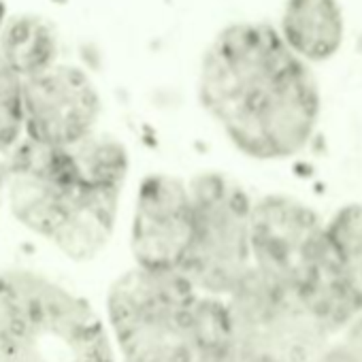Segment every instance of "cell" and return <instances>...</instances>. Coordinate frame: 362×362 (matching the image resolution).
I'll use <instances>...</instances> for the list:
<instances>
[{"instance_id": "7c38bea8", "label": "cell", "mask_w": 362, "mask_h": 362, "mask_svg": "<svg viewBox=\"0 0 362 362\" xmlns=\"http://www.w3.org/2000/svg\"><path fill=\"white\" fill-rule=\"evenodd\" d=\"M324 228L334 281L354 311L362 313V205L339 207Z\"/></svg>"}, {"instance_id": "7a4b0ae2", "label": "cell", "mask_w": 362, "mask_h": 362, "mask_svg": "<svg viewBox=\"0 0 362 362\" xmlns=\"http://www.w3.org/2000/svg\"><path fill=\"white\" fill-rule=\"evenodd\" d=\"M130 173L126 145L107 132L71 145L22 139L3 166L13 218L71 260L96 258L111 241Z\"/></svg>"}, {"instance_id": "8fae6325", "label": "cell", "mask_w": 362, "mask_h": 362, "mask_svg": "<svg viewBox=\"0 0 362 362\" xmlns=\"http://www.w3.org/2000/svg\"><path fill=\"white\" fill-rule=\"evenodd\" d=\"M60 56V39L52 22L35 13L7 16L0 26V58L24 79L54 66Z\"/></svg>"}, {"instance_id": "4fadbf2b", "label": "cell", "mask_w": 362, "mask_h": 362, "mask_svg": "<svg viewBox=\"0 0 362 362\" xmlns=\"http://www.w3.org/2000/svg\"><path fill=\"white\" fill-rule=\"evenodd\" d=\"M22 83V77L0 58V158L3 160H7L24 139Z\"/></svg>"}, {"instance_id": "9c48e42d", "label": "cell", "mask_w": 362, "mask_h": 362, "mask_svg": "<svg viewBox=\"0 0 362 362\" xmlns=\"http://www.w3.org/2000/svg\"><path fill=\"white\" fill-rule=\"evenodd\" d=\"M192 230L188 177L173 173L147 175L136 192L130 222L134 264L181 275Z\"/></svg>"}, {"instance_id": "2e32d148", "label": "cell", "mask_w": 362, "mask_h": 362, "mask_svg": "<svg viewBox=\"0 0 362 362\" xmlns=\"http://www.w3.org/2000/svg\"><path fill=\"white\" fill-rule=\"evenodd\" d=\"M5 166V164H3ZM3 166H0V207H3V201H5V190H3Z\"/></svg>"}, {"instance_id": "3957f363", "label": "cell", "mask_w": 362, "mask_h": 362, "mask_svg": "<svg viewBox=\"0 0 362 362\" xmlns=\"http://www.w3.org/2000/svg\"><path fill=\"white\" fill-rule=\"evenodd\" d=\"M107 324L124 362H197L228 334L222 296L175 271L134 264L107 294Z\"/></svg>"}, {"instance_id": "30bf717a", "label": "cell", "mask_w": 362, "mask_h": 362, "mask_svg": "<svg viewBox=\"0 0 362 362\" xmlns=\"http://www.w3.org/2000/svg\"><path fill=\"white\" fill-rule=\"evenodd\" d=\"M277 33L303 62H324L341 49L343 11L337 0H286Z\"/></svg>"}, {"instance_id": "5b68a950", "label": "cell", "mask_w": 362, "mask_h": 362, "mask_svg": "<svg viewBox=\"0 0 362 362\" xmlns=\"http://www.w3.org/2000/svg\"><path fill=\"white\" fill-rule=\"evenodd\" d=\"M252 269L296 290L337 334L358 313L334 281L324 220L286 194L254 199L250 220Z\"/></svg>"}, {"instance_id": "8992f818", "label": "cell", "mask_w": 362, "mask_h": 362, "mask_svg": "<svg viewBox=\"0 0 362 362\" xmlns=\"http://www.w3.org/2000/svg\"><path fill=\"white\" fill-rule=\"evenodd\" d=\"M192 230L181 275L201 292L230 294L252 269L250 220L254 199L237 179L203 170L188 177Z\"/></svg>"}, {"instance_id": "ba28073f", "label": "cell", "mask_w": 362, "mask_h": 362, "mask_svg": "<svg viewBox=\"0 0 362 362\" xmlns=\"http://www.w3.org/2000/svg\"><path fill=\"white\" fill-rule=\"evenodd\" d=\"M24 139L71 145L98 130L103 98L88 71L56 62L22 83Z\"/></svg>"}, {"instance_id": "9a60e30c", "label": "cell", "mask_w": 362, "mask_h": 362, "mask_svg": "<svg viewBox=\"0 0 362 362\" xmlns=\"http://www.w3.org/2000/svg\"><path fill=\"white\" fill-rule=\"evenodd\" d=\"M197 362H258L254 356H250L245 349H241L230 334L222 337L220 341H216L214 345H209L199 358Z\"/></svg>"}, {"instance_id": "e0dca14e", "label": "cell", "mask_w": 362, "mask_h": 362, "mask_svg": "<svg viewBox=\"0 0 362 362\" xmlns=\"http://www.w3.org/2000/svg\"><path fill=\"white\" fill-rule=\"evenodd\" d=\"M5 18H7V9H5V3H3V0H0V26H3Z\"/></svg>"}, {"instance_id": "5bb4252c", "label": "cell", "mask_w": 362, "mask_h": 362, "mask_svg": "<svg viewBox=\"0 0 362 362\" xmlns=\"http://www.w3.org/2000/svg\"><path fill=\"white\" fill-rule=\"evenodd\" d=\"M334 337L315 362H362V313Z\"/></svg>"}, {"instance_id": "6da1fadb", "label": "cell", "mask_w": 362, "mask_h": 362, "mask_svg": "<svg viewBox=\"0 0 362 362\" xmlns=\"http://www.w3.org/2000/svg\"><path fill=\"white\" fill-rule=\"evenodd\" d=\"M197 94L226 139L254 160L296 156L320 119L309 64L264 22H235L214 37L201 58Z\"/></svg>"}, {"instance_id": "52a82bcc", "label": "cell", "mask_w": 362, "mask_h": 362, "mask_svg": "<svg viewBox=\"0 0 362 362\" xmlns=\"http://www.w3.org/2000/svg\"><path fill=\"white\" fill-rule=\"evenodd\" d=\"M224 305L230 339L258 362H315L334 337L296 290L256 269Z\"/></svg>"}, {"instance_id": "277c9868", "label": "cell", "mask_w": 362, "mask_h": 362, "mask_svg": "<svg viewBox=\"0 0 362 362\" xmlns=\"http://www.w3.org/2000/svg\"><path fill=\"white\" fill-rule=\"evenodd\" d=\"M0 362H115L96 309L60 281L30 271H0Z\"/></svg>"}]
</instances>
